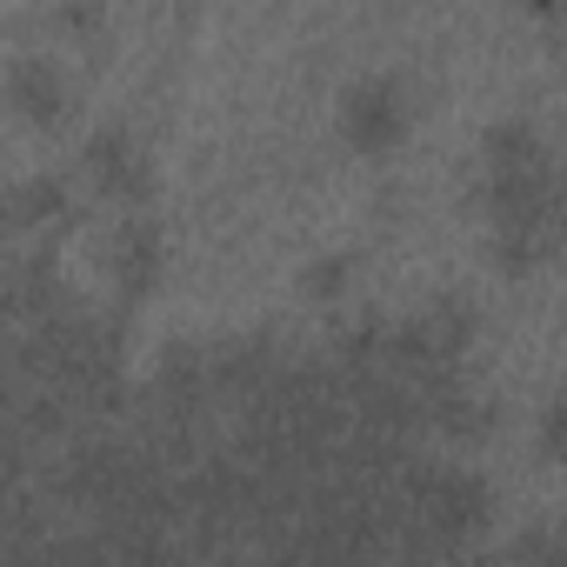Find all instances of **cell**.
Wrapping results in <instances>:
<instances>
[{
	"label": "cell",
	"instance_id": "cell-1",
	"mask_svg": "<svg viewBox=\"0 0 567 567\" xmlns=\"http://www.w3.org/2000/svg\"><path fill=\"white\" fill-rule=\"evenodd\" d=\"M401 494H408V514L421 520V534L441 540V547L467 540V534L487 527V514H494L487 481H474V474H461V467H414V474L401 481Z\"/></svg>",
	"mask_w": 567,
	"mask_h": 567
},
{
	"label": "cell",
	"instance_id": "cell-2",
	"mask_svg": "<svg viewBox=\"0 0 567 567\" xmlns=\"http://www.w3.org/2000/svg\"><path fill=\"white\" fill-rule=\"evenodd\" d=\"M414 127V101L394 74H361L341 94V141L354 154H394Z\"/></svg>",
	"mask_w": 567,
	"mask_h": 567
},
{
	"label": "cell",
	"instance_id": "cell-3",
	"mask_svg": "<svg viewBox=\"0 0 567 567\" xmlns=\"http://www.w3.org/2000/svg\"><path fill=\"white\" fill-rule=\"evenodd\" d=\"M81 181H87L94 194H107V200H127V207L154 194V167H147L141 141L121 134V127H101V134L81 147Z\"/></svg>",
	"mask_w": 567,
	"mask_h": 567
},
{
	"label": "cell",
	"instance_id": "cell-4",
	"mask_svg": "<svg viewBox=\"0 0 567 567\" xmlns=\"http://www.w3.org/2000/svg\"><path fill=\"white\" fill-rule=\"evenodd\" d=\"M161 274H167V240H161V220L134 214L121 220L114 247H107V280H114V295L121 301H147L161 288Z\"/></svg>",
	"mask_w": 567,
	"mask_h": 567
},
{
	"label": "cell",
	"instance_id": "cell-5",
	"mask_svg": "<svg viewBox=\"0 0 567 567\" xmlns=\"http://www.w3.org/2000/svg\"><path fill=\"white\" fill-rule=\"evenodd\" d=\"M8 101H14V114H21L28 127H41V134H54V127L74 114V87H68V74H61L54 54H21L14 74H8Z\"/></svg>",
	"mask_w": 567,
	"mask_h": 567
},
{
	"label": "cell",
	"instance_id": "cell-6",
	"mask_svg": "<svg viewBox=\"0 0 567 567\" xmlns=\"http://www.w3.org/2000/svg\"><path fill=\"white\" fill-rule=\"evenodd\" d=\"M8 214H14L21 234H34V227H68V220H74V194H68L61 174H41V181H21V187H14Z\"/></svg>",
	"mask_w": 567,
	"mask_h": 567
},
{
	"label": "cell",
	"instance_id": "cell-7",
	"mask_svg": "<svg viewBox=\"0 0 567 567\" xmlns=\"http://www.w3.org/2000/svg\"><path fill=\"white\" fill-rule=\"evenodd\" d=\"M481 161L487 167H527V161H547V147H540V134L527 121H501V127H487Z\"/></svg>",
	"mask_w": 567,
	"mask_h": 567
},
{
	"label": "cell",
	"instance_id": "cell-8",
	"mask_svg": "<svg viewBox=\"0 0 567 567\" xmlns=\"http://www.w3.org/2000/svg\"><path fill=\"white\" fill-rule=\"evenodd\" d=\"M348 288H354V260L348 254H321V260H308L301 267V295L308 301H348Z\"/></svg>",
	"mask_w": 567,
	"mask_h": 567
},
{
	"label": "cell",
	"instance_id": "cell-9",
	"mask_svg": "<svg viewBox=\"0 0 567 567\" xmlns=\"http://www.w3.org/2000/svg\"><path fill=\"white\" fill-rule=\"evenodd\" d=\"M54 34L74 41V48H101L107 8H101V0H61V8H54Z\"/></svg>",
	"mask_w": 567,
	"mask_h": 567
},
{
	"label": "cell",
	"instance_id": "cell-10",
	"mask_svg": "<svg viewBox=\"0 0 567 567\" xmlns=\"http://www.w3.org/2000/svg\"><path fill=\"white\" fill-rule=\"evenodd\" d=\"M534 441H540V454H547V461H560V467H567V394L540 408V427H534Z\"/></svg>",
	"mask_w": 567,
	"mask_h": 567
},
{
	"label": "cell",
	"instance_id": "cell-11",
	"mask_svg": "<svg viewBox=\"0 0 567 567\" xmlns=\"http://www.w3.org/2000/svg\"><path fill=\"white\" fill-rule=\"evenodd\" d=\"M554 227H560V234H567V167H560V174H554Z\"/></svg>",
	"mask_w": 567,
	"mask_h": 567
},
{
	"label": "cell",
	"instance_id": "cell-12",
	"mask_svg": "<svg viewBox=\"0 0 567 567\" xmlns=\"http://www.w3.org/2000/svg\"><path fill=\"white\" fill-rule=\"evenodd\" d=\"M567 8V0H520V14H534V21H554Z\"/></svg>",
	"mask_w": 567,
	"mask_h": 567
},
{
	"label": "cell",
	"instance_id": "cell-13",
	"mask_svg": "<svg viewBox=\"0 0 567 567\" xmlns=\"http://www.w3.org/2000/svg\"><path fill=\"white\" fill-rule=\"evenodd\" d=\"M560 48H567V34H560Z\"/></svg>",
	"mask_w": 567,
	"mask_h": 567
}]
</instances>
